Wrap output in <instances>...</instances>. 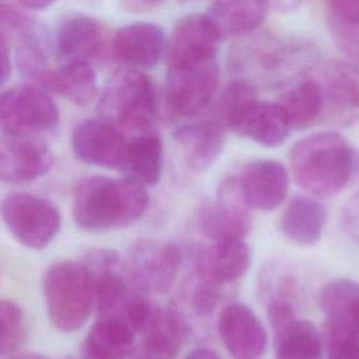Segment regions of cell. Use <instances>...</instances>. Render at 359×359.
<instances>
[{"instance_id": "cell-1", "label": "cell", "mask_w": 359, "mask_h": 359, "mask_svg": "<svg viewBox=\"0 0 359 359\" xmlns=\"http://www.w3.org/2000/svg\"><path fill=\"white\" fill-rule=\"evenodd\" d=\"M147 205V187L137 180L94 175L76 185L72 213L79 229L100 233L133 224Z\"/></svg>"}, {"instance_id": "cell-2", "label": "cell", "mask_w": 359, "mask_h": 359, "mask_svg": "<svg viewBox=\"0 0 359 359\" xmlns=\"http://www.w3.org/2000/svg\"><path fill=\"white\" fill-rule=\"evenodd\" d=\"M289 163L296 184L311 196L325 199L349 184L359 167V153L342 135L325 130L294 143Z\"/></svg>"}, {"instance_id": "cell-3", "label": "cell", "mask_w": 359, "mask_h": 359, "mask_svg": "<svg viewBox=\"0 0 359 359\" xmlns=\"http://www.w3.org/2000/svg\"><path fill=\"white\" fill-rule=\"evenodd\" d=\"M236 67L241 80L252 87L290 84L310 72L318 59L314 45L302 39L257 38L236 52Z\"/></svg>"}, {"instance_id": "cell-4", "label": "cell", "mask_w": 359, "mask_h": 359, "mask_svg": "<svg viewBox=\"0 0 359 359\" xmlns=\"http://www.w3.org/2000/svg\"><path fill=\"white\" fill-rule=\"evenodd\" d=\"M42 293L49 321L63 332L80 330L95 309L94 276L81 262L52 264L43 273Z\"/></svg>"}, {"instance_id": "cell-5", "label": "cell", "mask_w": 359, "mask_h": 359, "mask_svg": "<svg viewBox=\"0 0 359 359\" xmlns=\"http://www.w3.org/2000/svg\"><path fill=\"white\" fill-rule=\"evenodd\" d=\"M98 111L102 119L123 133L154 130L158 102L151 80L133 67L115 72L102 90Z\"/></svg>"}, {"instance_id": "cell-6", "label": "cell", "mask_w": 359, "mask_h": 359, "mask_svg": "<svg viewBox=\"0 0 359 359\" xmlns=\"http://www.w3.org/2000/svg\"><path fill=\"white\" fill-rule=\"evenodd\" d=\"M0 213L13 237L31 250L49 245L62 226L57 206L43 196L28 192L7 195L1 202Z\"/></svg>"}, {"instance_id": "cell-7", "label": "cell", "mask_w": 359, "mask_h": 359, "mask_svg": "<svg viewBox=\"0 0 359 359\" xmlns=\"http://www.w3.org/2000/svg\"><path fill=\"white\" fill-rule=\"evenodd\" d=\"M219 84L217 59L194 63L167 65L164 101L177 118H191L202 112L213 100Z\"/></svg>"}, {"instance_id": "cell-8", "label": "cell", "mask_w": 359, "mask_h": 359, "mask_svg": "<svg viewBox=\"0 0 359 359\" xmlns=\"http://www.w3.org/2000/svg\"><path fill=\"white\" fill-rule=\"evenodd\" d=\"M59 122V109L46 90L21 84L0 94V130L6 135L38 136Z\"/></svg>"}, {"instance_id": "cell-9", "label": "cell", "mask_w": 359, "mask_h": 359, "mask_svg": "<svg viewBox=\"0 0 359 359\" xmlns=\"http://www.w3.org/2000/svg\"><path fill=\"white\" fill-rule=\"evenodd\" d=\"M182 252L172 243L139 240L122 262L129 283L143 294L165 293L180 271Z\"/></svg>"}, {"instance_id": "cell-10", "label": "cell", "mask_w": 359, "mask_h": 359, "mask_svg": "<svg viewBox=\"0 0 359 359\" xmlns=\"http://www.w3.org/2000/svg\"><path fill=\"white\" fill-rule=\"evenodd\" d=\"M250 210L238 177L229 175L219 184L215 201L202 206L201 230L210 240L244 238L251 230Z\"/></svg>"}, {"instance_id": "cell-11", "label": "cell", "mask_w": 359, "mask_h": 359, "mask_svg": "<svg viewBox=\"0 0 359 359\" xmlns=\"http://www.w3.org/2000/svg\"><path fill=\"white\" fill-rule=\"evenodd\" d=\"M50 147L38 136L3 135L0 137V181L28 184L43 177L52 167Z\"/></svg>"}, {"instance_id": "cell-12", "label": "cell", "mask_w": 359, "mask_h": 359, "mask_svg": "<svg viewBox=\"0 0 359 359\" xmlns=\"http://www.w3.org/2000/svg\"><path fill=\"white\" fill-rule=\"evenodd\" d=\"M128 137L105 119L81 121L72 133L76 157L87 164L108 170H123Z\"/></svg>"}, {"instance_id": "cell-13", "label": "cell", "mask_w": 359, "mask_h": 359, "mask_svg": "<svg viewBox=\"0 0 359 359\" xmlns=\"http://www.w3.org/2000/svg\"><path fill=\"white\" fill-rule=\"evenodd\" d=\"M318 86L325 119L344 126L359 122V69L345 60L330 62Z\"/></svg>"}, {"instance_id": "cell-14", "label": "cell", "mask_w": 359, "mask_h": 359, "mask_svg": "<svg viewBox=\"0 0 359 359\" xmlns=\"http://www.w3.org/2000/svg\"><path fill=\"white\" fill-rule=\"evenodd\" d=\"M55 49L62 62L81 60L91 63L112 50V38L107 27L94 17L74 14L56 29Z\"/></svg>"}, {"instance_id": "cell-15", "label": "cell", "mask_w": 359, "mask_h": 359, "mask_svg": "<svg viewBox=\"0 0 359 359\" xmlns=\"http://www.w3.org/2000/svg\"><path fill=\"white\" fill-rule=\"evenodd\" d=\"M198 279L226 286L243 278L251 265V251L243 238L212 240L195 251Z\"/></svg>"}, {"instance_id": "cell-16", "label": "cell", "mask_w": 359, "mask_h": 359, "mask_svg": "<svg viewBox=\"0 0 359 359\" xmlns=\"http://www.w3.org/2000/svg\"><path fill=\"white\" fill-rule=\"evenodd\" d=\"M217 331L234 359H257L266 346V332L255 313L241 303L224 306L217 317Z\"/></svg>"}, {"instance_id": "cell-17", "label": "cell", "mask_w": 359, "mask_h": 359, "mask_svg": "<svg viewBox=\"0 0 359 359\" xmlns=\"http://www.w3.org/2000/svg\"><path fill=\"white\" fill-rule=\"evenodd\" d=\"M140 334L137 359H175L189 338L191 327L175 307L151 306Z\"/></svg>"}, {"instance_id": "cell-18", "label": "cell", "mask_w": 359, "mask_h": 359, "mask_svg": "<svg viewBox=\"0 0 359 359\" xmlns=\"http://www.w3.org/2000/svg\"><path fill=\"white\" fill-rule=\"evenodd\" d=\"M220 36L206 14H188L174 27L167 41V65L215 59Z\"/></svg>"}, {"instance_id": "cell-19", "label": "cell", "mask_w": 359, "mask_h": 359, "mask_svg": "<svg viewBox=\"0 0 359 359\" xmlns=\"http://www.w3.org/2000/svg\"><path fill=\"white\" fill-rule=\"evenodd\" d=\"M238 181L251 209L271 212L280 206L289 189V172L276 160L258 158L241 170Z\"/></svg>"}, {"instance_id": "cell-20", "label": "cell", "mask_w": 359, "mask_h": 359, "mask_svg": "<svg viewBox=\"0 0 359 359\" xmlns=\"http://www.w3.org/2000/svg\"><path fill=\"white\" fill-rule=\"evenodd\" d=\"M167 49L164 31L150 22H133L118 29L112 38V52L133 69L154 67Z\"/></svg>"}, {"instance_id": "cell-21", "label": "cell", "mask_w": 359, "mask_h": 359, "mask_svg": "<svg viewBox=\"0 0 359 359\" xmlns=\"http://www.w3.org/2000/svg\"><path fill=\"white\" fill-rule=\"evenodd\" d=\"M172 137L181 149L185 164L195 172L209 170L224 149L223 128L212 121H196L178 126Z\"/></svg>"}, {"instance_id": "cell-22", "label": "cell", "mask_w": 359, "mask_h": 359, "mask_svg": "<svg viewBox=\"0 0 359 359\" xmlns=\"http://www.w3.org/2000/svg\"><path fill=\"white\" fill-rule=\"evenodd\" d=\"M292 128L278 102L257 100L240 118L233 132L265 147L282 146Z\"/></svg>"}, {"instance_id": "cell-23", "label": "cell", "mask_w": 359, "mask_h": 359, "mask_svg": "<svg viewBox=\"0 0 359 359\" xmlns=\"http://www.w3.org/2000/svg\"><path fill=\"white\" fill-rule=\"evenodd\" d=\"M327 209L321 199L309 195L294 196L280 217V231L297 245H313L323 234Z\"/></svg>"}, {"instance_id": "cell-24", "label": "cell", "mask_w": 359, "mask_h": 359, "mask_svg": "<svg viewBox=\"0 0 359 359\" xmlns=\"http://www.w3.org/2000/svg\"><path fill=\"white\" fill-rule=\"evenodd\" d=\"M136 331L123 320L97 317L83 344L84 359H126L135 349Z\"/></svg>"}, {"instance_id": "cell-25", "label": "cell", "mask_w": 359, "mask_h": 359, "mask_svg": "<svg viewBox=\"0 0 359 359\" xmlns=\"http://www.w3.org/2000/svg\"><path fill=\"white\" fill-rule=\"evenodd\" d=\"M269 8L268 0H213L206 15L220 39L254 32Z\"/></svg>"}, {"instance_id": "cell-26", "label": "cell", "mask_w": 359, "mask_h": 359, "mask_svg": "<svg viewBox=\"0 0 359 359\" xmlns=\"http://www.w3.org/2000/svg\"><path fill=\"white\" fill-rule=\"evenodd\" d=\"M325 323L359 338V283L348 278L330 280L320 293Z\"/></svg>"}, {"instance_id": "cell-27", "label": "cell", "mask_w": 359, "mask_h": 359, "mask_svg": "<svg viewBox=\"0 0 359 359\" xmlns=\"http://www.w3.org/2000/svg\"><path fill=\"white\" fill-rule=\"evenodd\" d=\"M163 140L154 130L130 136L126 144L122 172L146 187H154L163 172Z\"/></svg>"}, {"instance_id": "cell-28", "label": "cell", "mask_w": 359, "mask_h": 359, "mask_svg": "<svg viewBox=\"0 0 359 359\" xmlns=\"http://www.w3.org/2000/svg\"><path fill=\"white\" fill-rule=\"evenodd\" d=\"M292 129H306L323 118V97L317 80H297L276 101Z\"/></svg>"}, {"instance_id": "cell-29", "label": "cell", "mask_w": 359, "mask_h": 359, "mask_svg": "<svg viewBox=\"0 0 359 359\" xmlns=\"http://www.w3.org/2000/svg\"><path fill=\"white\" fill-rule=\"evenodd\" d=\"M46 90L57 93L74 104H87L97 93L94 67L81 60L62 62L57 69L52 70Z\"/></svg>"}, {"instance_id": "cell-30", "label": "cell", "mask_w": 359, "mask_h": 359, "mask_svg": "<svg viewBox=\"0 0 359 359\" xmlns=\"http://www.w3.org/2000/svg\"><path fill=\"white\" fill-rule=\"evenodd\" d=\"M275 334V359H323V339L316 325L294 318Z\"/></svg>"}, {"instance_id": "cell-31", "label": "cell", "mask_w": 359, "mask_h": 359, "mask_svg": "<svg viewBox=\"0 0 359 359\" xmlns=\"http://www.w3.org/2000/svg\"><path fill=\"white\" fill-rule=\"evenodd\" d=\"M255 87L238 79L229 84L220 94L215 105V122L223 128L233 130L244 115V112L257 101Z\"/></svg>"}, {"instance_id": "cell-32", "label": "cell", "mask_w": 359, "mask_h": 359, "mask_svg": "<svg viewBox=\"0 0 359 359\" xmlns=\"http://www.w3.org/2000/svg\"><path fill=\"white\" fill-rule=\"evenodd\" d=\"M17 65L20 73L25 79L31 80L32 84L46 90L53 69H50V66L48 65L46 56L36 34L20 41V46L17 50Z\"/></svg>"}, {"instance_id": "cell-33", "label": "cell", "mask_w": 359, "mask_h": 359, "mask_svg": "<svg viewBox=\"0 0 359 359\" xmlns=\"http://www.w3.org/2000/svg\"><path fill=\"white\" fill-rule=\"evenodd\" d=\"M25 335V321L21 307L7 299H0V358L13 355Z\"/></svg>"}, {"instance_id": "cell-34", "label": "cell", "mask_w": 359, "mask_h": 359, "mask_svg": "<svg viewBox=\"0 0 359 359\" xmlns=\"http://www.w3.org/2000/svg\"><path fill=\"white\" fill-rule=\"evenodd\" d=\"M327 359H359V338L324 323Z\"/></svg>"}, {"instance_id": "cell-35", "label": "cell", "mask_w": 359, "mask_h": 359, "mask_svg": "<svg viewBox=\"0 0 359 359\" xmlns=\"http://www.w3.org/2000/svg\"><path fill=\"white\" fill-rule=\"evenodd\" d=\"M0 34L18 36L20 41L35 35L34 21L10 0H0Z\"/></svg>"}, {"instance_id": "cell-36", "label": "cell", "mask_w": 359, "mask_h": 359, "mask_svg": "<svg viewBox=\"0 0 359 359\" xmlns=\"http://www.w3.org/2000/svg\"><path fill=\"white\" fill-rule=\"evenodd\" d=\"M330 32L359 31V0H324Z\"/></svg>"}, {"instance_id": "cell-37", "label": "cell", "mask_w": 359, "mask_h": 359, "mask_svg": "<svg viewBox=\"0 0 359 359\" xmlns=\"http://www.w3.org/2000/svg\"><path fill=\"white\" fill-rule=\"evenodd\" d=\"M224 286L213 285L198 279V283L192 293V306L201 316L210 314L220 302Z\"/></svg>"}, {"instance_id": "cell-38", "label": "cell", "mask_w": 359, "mask_h": 359, "mask_svg": "<svg viewBox=\"0 0 359 359\" xmlns=\"http://www.w3.org/2000/svg\"><path fill=\"white\" fill-rule=\"evenodd\" d=\"M11 72V56L8 38L0 34V87L7 81Z\"/></svg>"}, {"instance_id": "cell-39", "label": "cell", "mask_w": 359, "mask_h": 359, "mask_svg": "<svg viewBox=\"0 0 359 359\" xmlns=\"http://www.w3.org/2000/svg\"><path fill=\"white\" fill-rule=\"evenodd\" d=\"M121 4L132 13H149L158 8L165 0H119Z\"/></svg>"}, {"instance_id": "cell-40", "label": "cell", "mask_w": 359, "mask_h": 359, "mask_svg": "<svg viewBox=\"0 0 359 359\" xmlns=\"http://www.w3.org/2000/svg\"><path fill=\"white\" fill-rule=\"evenodd\" d=\"M185 359H222L215 351L209 349V348H195L192 349Z\"/></svg>"}, {"instance_id": "cell-41", "label": "cell", "mask_w": 359, "mask_h": 359, "mask_svg": "<svg viewBox=\"0 0 359 359\" xmlns=\"http://www.w3.org/2000/svg\"><path fill=\"white\" fill-rule=\"evenodd\" d=\"M18 4L29 10H43L55 3V0H17Z\"/></svg>"}, {"instance_id": "cell-42", "label": "cell", "mask_w": 359, "mask_h": 359, "mask_svg": "<svg viewBox=\"0 0 359 359\" xmlns=\"http://www.w3.org/2000/svg\"><path fill=\"white\" fill-rule=\"evenodd\" d=\"M6 359H63V358H52L49 355H42V353H32V352H24V353H17V355H10Z\"/></svg>"}, {"instance_id": "cell-43", "label": "cell", "mask_w": 359, "mask_h": 359, "mask_svg": "<svg viewBox=\"0 0 359 359\" xmlns=\"http://www.w3.org/2000/svg\"><path fill=\"white\" fill-rule=\"evenodd\" d=\"M269 6H275L276 8L285 11V10H292L294 8L300 0H268Z\"/></svg>"}]
</instances>
